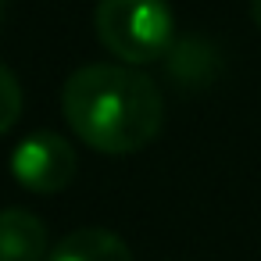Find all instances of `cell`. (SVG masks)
I'll use <instances>...</instances> for the list:
<instances>
[{"mask_svg":"<svg viewBox=\"0 0 261 261\" xmlns=\"http://www.w3.org/2000/svg\"><path fill=\"white\" fill-rule=\"evenodd\" d=\"M68 129L100 154H136L165 125V97L150 75L133 65H83L61 86Z\"/></svg>","mask_w":261,"mask_h":261,"instance_id":"obj_1","label":"cell"},{"mask_svg":"<svg viewBox=\"0 0 261 261\" xmlns=\"http://www.w3.org/2000/svg\"><path fill=\"white\" fill-rule=\"evenodd\" d=\"M93 25L100 47L122 65H150L172 50L175 18L168 0H100Z\"/></svg>","mask_w":261,"mask_h":261,"instance_id":"obj_2","label":"cell"},{"mask_svg":"<svg viewBox=\"0 0 261 261\" xmlns=\"http://www.w3.org/2000/svg\"><path fill=\"white\" fill-rule=\"evenodd\" d=\"M79 172L75 147L58 133H33L11 154V175L29 193H61Z\"/></svg>","mask_w":261,"mask_h":261,"instance_id":"obj_3","label":"cell"},{"mask_svg":"<svg viewBox=\"0 0 261 261\" xmlns=\"http://www.w3.org/2000/svg\"><path fill=\"white\" fill-rule=\"evenodd\" d=\"M50 236L47 225L25 207L0 211V261H47Z\"/></svg>","mask_w":261,"mask_h":261,"instance_id":"obj_4","label":"cell"},{"mask_svg":"<svg viewBox=\"0 0 261 261\" xmlns=\"http://www.w3.org/2000/svg\"><path fill=\"white\" fill-rule=\"evenodd\" d=\"M47 261H133V250L118 232L100 229V225H86V229L61 236Z\"/></svg>","mask_w":261,"mask_h":261,"instance_id":"obj_5","label":"cell"},{"mask_svg":"<svg viewBox=\"0 0 261 261\" xmlns=\"http://www.w3.org/2000/svg\"><path fill=\"white\" fill-rule=\"evenodd\" d=\"M168 54H172V75L182 86H204L215 75V54L204 43H197V40H182Z\"/></svg>","mask_w":261,"mask_h":261,"instance_id":"obj_6","label":"cell"},{"mask_svg":"<svg viewBox=\"0 0 261 261\" xmlns=\"http://www.w3.org/2000/svg\"><path fill=\"white\" fill-rule=\"evenodd\" d=\"M22 104H25V97H22V86H18L15 72L8 65H0V136L18 125Z\"/></svg>","mask_w":261,"mask_h":261,"instance_id":"obj_7","label":"cell"},{"mask_svg":"<svg viewBox=\"0 0 261 261\" xmlns=\"http://www.w3.org/2000/svg\"><path fill=\"white\" fill-rule=\"evenodd\" d=\"M250 18H254V25L261 29V0H254V4H250Z\"/></svg>","mask_w":261,"mask_h":261,"instance_id":"obj_8","label":"cell"},{"mask_svg":"<svg viewBox=\"0 0 261 261\" xmlns=\"http://www.w3.org/2000/svg\"><path fill=\"white\" fill-rule=\"evenodd\" d=\"M0 15H4V0H0Z\"/></svg>","mask_w":261,"mask_h":261,"instance_id":"obj_9","label":"cell"}]
</instances>
